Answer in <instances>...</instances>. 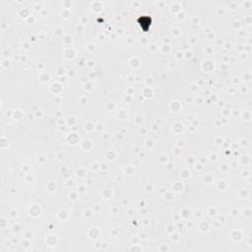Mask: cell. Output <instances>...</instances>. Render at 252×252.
I'll use <instances>...</instances> for the list:
<instances>
[{
	"label": "cell",
	"mask_w": 252,
	"mask_h": 252,
	"mask_svg": "<svg viewBox=\"0 0 252 252\" xmlns=\"http://www.w3.org/2000/svg\"><path fill=\"white\" fill-rule=\"evenodd\" d=\"M140 25L141 28L145 31H147L149 29V27L151 26V19L149 17H142L140 18Z\"/></svg>",
	"instance_id": "6da1fadb"
}]
</instances>
